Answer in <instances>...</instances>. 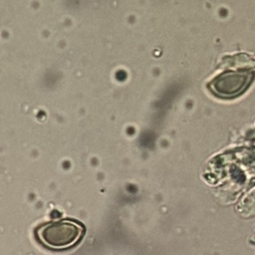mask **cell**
Instances as JSON below:
<instances>
[{
  "instance_id": "cell-1",
  "label": "cell",
  "mask_w": 255,
  "mask_h": 255,
  "mask_svg": "<svg viewBox=\"0 0 255 255\" xmlns=\"http://www.w3.org/2000/svg\"><path fill=\"white\" fill-rule=\"evenodd\" d=\"M85 234V227L73 219H59L39 226L36 229L38 240L46 247L63 250L77 245Z\"/></svg>"
},
{
  "instance_id": "cell-2",
  "label": "cell",
  "mask_w": 255,
  "mask_h": 255,
  "mask_svg": "<svg viewBox=\"0 0 255 255\" xmlns=\"http://www.w3.org/2000/svg\"><path fill=\"white\" fill-rule=\"evenodd\" d=\"M249 81L247 73L225 72L210 82L209 89L218 97L229 98L240 94Z\"/></svg>"
}]
</instances>
